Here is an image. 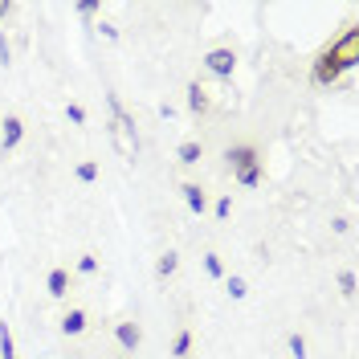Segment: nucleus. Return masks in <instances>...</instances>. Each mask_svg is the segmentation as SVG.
Here are the masks:
<instances>
[{"instance_id": "1", "label": "nucleus", "mask_w": 359, "mask_h": 359, "mask_svg": "<svg viewBox=\"0 0 359 359\" xmlns=\"http://www.w3.org/2000/svg\"><path fill=\"white\" fill-rule=\"evenodd\" d=\"M355 62H359V29H343V37L331 41L318 57H314L311 78L318 86H335L347 69H355Z\"/></svg>"}, {"instance_id": "2", "label": "nucleus", "mask_w": 359, "mask_h": 359, "mask_svg": "<svg viewBox=\"0 0 359 359\" xmlns=\"http://www.w3.org/2000/svg\"><path fill=\"white\" fill-rule=\"evenodd\" d=\"M111 102V114H114V127H111V139H114V151L123 159H135V151H139V139H135V123H131V114L123 111V102L118 98H107Z\"/></svg>"}, {"instance_id": "3", "label": "nucleus", "mask_w": 359, "mask_h": 359, "mask_svg": "<svg viewBox=\"0 0 359 359\" xmlns=\"http://www.w3.org/2000/svg\"><path fill=\"white\" fill-rule=\"evenodd\" d=\"M229 168H233L237 184L257 188V180H262V163H257V151H253V147H233V151H229Z\"/></svg>"}, {"instance_id": "4", "label": "nucleus", "mask_w": 359, "mask_h": 359, "mask_svg": "<svg viewBox=\"0 0 359 359\" xmlns=\"http://www.w3.org/2000/svg\"><path fill=\"white\" fill-rule=\"evenodd\" d=\"M204 66L212 69L217 78H229V74L237 69V57H233V49H212V53L204 57Z\"/></svg>"}, {"instance_id": "5", "label": "nucleus", "mask_w": 359, "mask_h": 359, "mask_svg": "<svg viewBox=\"0 0 359 359\" xmlns=\"http://www.w3.org/2000/svg\"><path fill=\"white\" fill-rule=\"evenodd\" d=\"M114 339H118V347H123V351H135V347H139V327H135V323H118V327H114Z\"/></svg>"}, {"instance_id": "6", "label": "nucleus", "mask_w": 359, "mask_h": 359, "mask_svg": "<svg viewBox=\"0 0 359 359\" xmlns=\"http://www.w3.org/2000/svg\"><path fill=\"white\" fill-rule=\"evenodd\" d=\"M188 111H208V90L201 86V82H192V86H188Z\"/></svg>"}, {"instance_id": "7", "label": "nucleus", "mask_w": 359, "mask_h": 359, "mask_svg": "<svg viewBox=\"0 0 359 359\" xmlns=\"http://www.w3.org/2000/svg\"><path fill=\"white\" fill-rule=\"evenodd\" d=\"M21 135H25L21 118H4V151H13V147L21 143Z\"/></svg>"}, {"instance_id": "8", "label": "nucleus", "mask_w": 359, "mask_h": 359, "mask_svg": "<svg viewBox=\"0 0 359 359\" xmlns=\"http://www.w3.org/2000/svg\"><path fill=\"white\" fill-rule=\"evenodd\" d=\"M180 192H184V201H188V208H192V212H204V192H201V184H184V188H180Z\"/></svg>"}, {"instance_id": "9", "label": "nucleus", "mask_w": 359, "mask_h": 359, "mask_svg": "<svg viewBox=\"0 0 359 359\" xmlns=\"http://www.w3.org/2000/svg\"><path fill=\"white\" fill-rule=\"evenodd\" d=\"M62 331H66V335H82V331H86V314L69 311L66 318H62Z\"/></svg>"}, {"instance_id": "10", "label": "nucleus", "mask_w": 359, "mask_h": 359, "mask_svg": "<svg viewBox=\"0 0 359 359\" xmlns=\"http://www.w3.org/2000/svg\"><path fill=\"white\" fill-rule=\"evenodd\" d=\"M0 359H17L13 355V331H8V323H0Z\"/></svg>"}, {"instance_id": "11", "label": "nucleus", "mask_w": 359, "mask_h": 359, "mask_svg": "<svg viewBox=\"0 0 359 359\" xmlns=\"http://www.w3.org/2000/svg\"><path fill=\"white\" fill-rule=\"evenodd\" d=\"M49 294H53V298L66 294V269H53V273H49Z\"/></svg>"}, {"instance_id": "12", "label": "nucleus", "mask_w": 359, "mask_h": 359, "mask_svg": "<svg viewBox=\"0 0 359 359\" xmlns=\"http://www.w3.org/2000/svg\"><path fill=\"white\" fill-rule=\"evenodd\" d=\"M180 163H201V143H180Z\"/></svg>"}, {"instance_id": "13", "label": "nucleus", "mask_w": 359, "mask_h": 359, "mask_svg": "<svg viewBox=\"0 0 359 359\" xmlns=\"http://www.w3.org/2000/svg\"><path fill=\"white\" fill-rule=\"evenodd\" d=\"M176 266H180V262H176V253H163V257H159V278H168V273H176Z\"/></svg>"}, {"instance_id": "14", "label": "nucleus", "mask_w": 359, "mask_h": 359, "mask_svg": "<svg viewBox=\"0 0 359 359\" xmlns=\"http://www.w3.org/2000/svg\"><path fill=\"white\" fill-rule=\"evenodd\" d=\"M188 351H192V335H188V331H180V335H176V347H172V355H188Z\"/></svg>"}, {"instance_id": "15", "label": "nucleus", "mask_w": 359, "mask_h": 359, "mask_svg": "<svg viewBox=\"0 0 359 359\" xmlns=\"http://www.w3.org/2000/svg\"><path fill=\"white\" fill-rule=\"evenodd\" d=\"M290 355H294V359L306 355V339H302V335H290Z\"/></svg>"}, {"instance_id": "16", "label": "nucleus", "mask_w": 359, "mask_h": 359, "mask_svg": "<svg viewBox=\"0 0 359 359\" xmlns=\"http://www.w3.org/2000/svg\"><path fill=\"white\" fill-rule=\"evenodd\" d=\"M229 294H233V298H245V294H249V286L241 282V278H229Z\"/></svg>"}, {"instance_id": "17", "label": "nucleus", "mask_w": 359, "mask_h": 359, "mask_svg": "<svg viewBox=\"0 0 359 359\" xmlns=\"http://www.w3.org/2000/svg\"><path fill=\"white\" fill-rule=\"evenodd\" d=\"M94 176H98V168H94V163H78V180H82V184H90Z\"/></svg>"}, {"instance_id": "18", "label": "nucleus", "mask_w": 359, "mask_h": 359, "mask_svg": "<svg viewBox=\"0 0 359 359\" xmlns=\"http://www.w3.org/2000/svg\"><path fill=\"white\" fill-rule=\"evenodd\" d=\"M339 290H343V294H355V273H339Z\"/></svg>"}, {"instance_id": "19", "label": "nucleus", "mask_w": 359, "mask_h": 359, "mask_svg": "<svg viewBox=\"0 0 359 359\" xmlns=\"http://www.w3.org/2000/svg\"><path fill=\"white\" fill-rule=\"evenodd\" d=\"M204 269H208L212 278H221V273H224V269H221V257H204Z\"/></svg>"}, {"instance_id": "20", "label": "nucleus", "mask_w": 359, "mask_h": 359, "mask_svg": "<svg viewBox=\"0 0 359 359\" xmlns=\"http://www.w3.org/2000/svg\"><path fill=\"white\" fill-rule=\"evenodd\" d=\"M229 212H233V201H229V196H221V201H217V217H221V221H224Z\"/></svg>"}, {"instance_id": "21", "label": "nucleus", "mask_w": 359, "mask_h": 359, "mask_svg": "<svg viewBox=\"0 0 359 359\" xmlns=\"http://www.w3.org/2000/svg\"><path fill=\"white\" fill-rule=\"evenodd\" d=\"M78 269H82V273H94V269H98V262H94V257H82V262H78Z\"/></svg>"}, {"instance_id": "22", "label": "nucleus", "mask_w": 359, "mask_h": 359, "mask_svg": "<svg viewBox=\"0 0 359 359\" xmlns=\"http://www.w3.org/2000/svg\"><path fill=\"white\" fill-rule=\"evenodd\" d=\"M78 13H82V17H94V13H98V4H90V0H82V4H78Z\"/></svg>"}, {"instance_id": "23", "label": "nucleus", "mask_w": 359, "mask_h": 359, "mask_svg": "<svg viewBox=\"0 0 359 359\" xmlns=\"http://www.w3.org/2000/svg\"><path fill=\"white\" fill-rule=\"evenodd\" d=\"M69 123H86V111L82 107H69Z\"/></svg>"}, {"instance_id": "24", "label": "nucleus", "mask_w": 359, "mask_h": 359, "mask_svg": "<svg viewBox=\"0 0 359 359\" xmlns=\"http://www.w3.org/2000/svg\"><path fill=\"white\" fill-rule=\"evenodd\" d=\"M0 62H8V41L0 37Z\"/></svg>"}, {"instance_id": "25", "label": "nucleus", "mask_w": 359, "mask_h": 359, "mask_svg": "<svg viewBox=\"0 0 359 359\" xmlns=\"http://www.w3.org/2000/svg\"><path fill=\"white\" fill-rule=\"evenodd\" d=\"M8 13H13V4H8V0H0V17H8Z\"/></svg>"}]
</instances>
